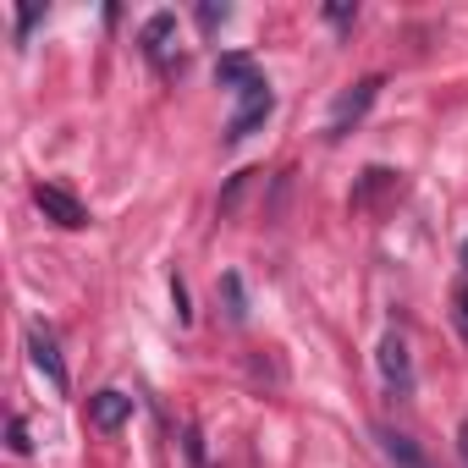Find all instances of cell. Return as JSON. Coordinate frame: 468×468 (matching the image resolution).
<instances>
[{"mask_svg":"<svg viewBox=\"0 0 468 468\" xmlns=\"http://www.w3.org/2000/svg\"><path fill=\"white\" fill-rule=\"evenodd\" d=\"M380 89H386V78H358L347 94H336V105H331V122H325V138L336 144V138H347L364 116H369V105L380 100Z\"/></svg>","mask_w":468,"mask_h":468,"instance_id":"2","label":"cell"},{"mask_svg":"<svg viewBox=\"0 0 468 468\" xmlns=\"http://www.w3.org/2000/svg\"><path fill=\"white\" fill-rule=\"evenodd\" d=\"M6 446H12L17 457H28V452H34V441H28V424H23V413H12V419H6Z\"/></svg>","mask_w":468,"mask_h":468,"instance_id":"12","label":"cell"},{"mask_svg":"<svg viewBox=\"0 0 468 468\" xmlns=\"http://www.w3.org/2000/svg\"><path fill=\"white\" fill-rule=\"evenodd\" d=\"M28 358H34V369L56 386V391H67L72 380H67V358H61V347H56V331L45 325V320H34L28 325Z\"/></svg>","mask_w":468,"mask_h":468,"instance_id":"4","label":"cell"},{"mask_svg":"<svg viewBox=\"0 0 468 468\" xmlns=\"http://www.w3.org/2000/svg\"><path fill=\"white\" fill-rule=\"evenodd\" d=\"M457 320H463V331H468V287L457 292Z\"/></svg>","mask_w":468,"mask_h":468,"instance_id":"19","label":"cell"},{"mask_svg":"<svg viewBox=\"0 0 468 468\" xmlns=\"http://www.w3.org/2000/svg\"><path fill=\"white\" fill-rule=\"evenodd\" d=\"M271 111H276V94H271V83L260 78L254 89H243V94H238V111H231V122H226L220 144H243V138H254V133L271 122Z\"/></svg>","mask_w":468,"mask_h":468,"instance_id":"1","label":"cell"},{"mask_svg":"<svg viewBox=\"0 0 468 468\" xmlns=\"http://www.w3.org/2000/svg\"><path fill=\"white\" fill-rule=\"evenodd\" d=\"M39 17H45V6H23L17 12V45H28V34L39 28Z\"/></svg>","mask_w":468,"mask_h":468,"instance_id":"15","label":"cell"},{"mask_svg":"<svg viewBox=\"0 0 468 468\" xmlns=\"http://www.w3.org/2000/svg\"><path fill=\"white\" fill-rule=\"evenodd\" d=\"M325 23H353V6H325Z\"/></svg>","mask_w":468,"mask_h":468,"instance_id":"17","label":"cell"},{"mask_svg":"<svg viewBox=\"0 0 468 468\" xmlns=\"http://www.w3.org/2000/svg\"><path fill=\"white\" fill-rule=\"evenodd\" d=\"M457 457H463V463H468V419H463V424H457Z\"/></svg>","mask_w":468,"mask_h":468,"instance_id":"18","label":"cell"},{"mask_svg":"<svg viewBox=\"0 0 468 468\" xmlns=\"http://www.w3.org/2000/svg\"><path fill=\"white\" fill-rule=\"evenodd\" d=\"M182 452H187V463H193V468H209V457H204V435H198V424H187V430H182Z\"/></svg>","mask_w":468,"mask_h":468,"instance_id":"13","label":"cell"},{"mask_svg":"<svg viewBox=\"0 0 468 468\" xmlns=\"http://www.w3.org/2000/svg\"><path fill=\"white\" fill-rule=\"evenodd\" d=\"M386 187H397V171H386V165H369V171H364V182L353 187V204L364 209V204H369L375 193H386Z\"/></svg>","mask_w":468,"mask_h":468,"instance_id":"11","label":"cell"},{"mask_svg":"<svg viewBox=\"0 0 468 468\" xmlns=\"http://www.w3.org/2000/svg\"><path fill=\"white\" fill-rule=\"evenodd\" d=\"M34 204H39V215H45V220L67 226V231L89 226V209H83V198H72V193H67V187H56V182H34Z\"/></svg>","mask_w":468,"mask_h":468,"instance_id":"5","label":"cell"},{"mask_svg":"<svg viewBox=\"0 0 468 468\" xmlns=\"http://www.w3.org/2000/svg\"><path fill=\"white\" fill-rule=\"evenodd\" d=\"M171 303H176V320L187 325V320H193V309H187V287H182V276H171Z\"/></svg>","mask_w":468,"mask_h":468,"instance_id":"16","label":"cell"},{"mask_svg":"<svg viewBox=\"0 0 468 468\" xmlns=\"http://www.w3.org/2000/svg\"><path fill=\"white\" fill-rule=\"evenodd\" d=\"M226 17H231V6H226V0H220V6H215V0H204V6H198V28H204V34H215Z\"/></svg>","mask_w":468,"mask_h":468,"instance_id":"14","label":"cell"},{"mask_svg":"<svg viewBox=\"0 0 468 468\" xmlns=\"http://www.w3.org/2000/svg\"><path fill=\"white\" fill-rule=\"evenodd\" d=\"M375 441H380V452H386V463H391V468H430V457L419 452V441H413V435H402V430L380 424V430H375Z\"/></svg>","mask_w":468,"mask_h":468,"instance_id":"9","label":"cell"},{"mask_svg":"<svg viewBox=\"0 0 468 468\" xmlns=\"http://www.w3.org/2000/svg\"><path fill=\"white\" fill-rule=\"evenodd\" d=\"M215 83H220V89H231V94L254 89V83H260V67H254V56H249V50H226V56L215 61Z\"/></svg>","mask_w":468,"mask_h":468,"instance_id":"7","label":"cell"},{"mask_svg":"<svg viewBox=\"0 0 468 468\" xmlns=\"http://www.w3.org/2000/svg\"><path fill=\"white\" fill-rule=\"evenodd\" d=\"M171 34H176V12H154V17L144 23L138 45H144V56H149L154 67H171Z\"/></svg>","mask_w":468,"mask_h":468,"instance_id":"8","label":"cell"},{"mask_svg":"<svg viewBox=\"0 0 468 468\" xmlns=\"http://www.w3.org/2000/svg\"><path fill=\"white\" fill-rule=\"evenodd\" d=\"M215 292L226 298V320H231V325H249V292H243V276H238V271H226Z\"/></svg>","mask_w":468,"mask_h":468,"instance_id":"10","label":"cell"},{"mask_svg":"<svg viewBox=\"0 0 468 468\" xmlns=\"http://www.w3.org/2000/svg\"><path fill=\"white\" fill-rule=\"evenodd\" d=\"M375 364H380V380H386V391H391L397 402H408V397H413V353H408V342H402L397 331H386V336H380V347H375Z\"/></svg>","mask_w":468,"mask_h":468,"instance_id":"3","label":"cell"},{"mask_svg":"<svg viewBox=\"0 0 468 468\" xmlns=\"http://www.w3.org/2000/svg\"><path fill=\"white\" fill-rule=\"evenodd\" d=\"M127 419H133V397H127V391L105 386V391L89 397V424H94V430H122Z\"/></svg>","mask_w":468,"mask_h":468,"instance_id":"6","label":"cell"},{"mask_svg":"<svg viewBox=\"0 0 468 468\" xmlns=\"http://www.w3.org/2000/svg\"><path fill=\"white\" fill-rule=\"evenodd\" d=\"M463 271H468V243H463Z\"/></svg>","mask_w":468,"mask_h":468,"instance_id":"20","label":"cell"}]
</instances>
